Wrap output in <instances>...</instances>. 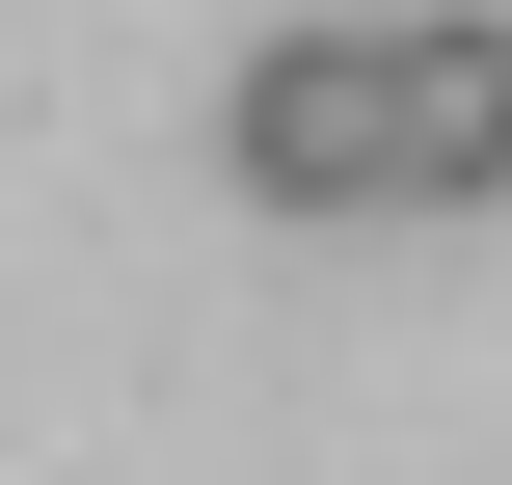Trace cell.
Instances as JSON below:
<instances>
[{
	"label": "cell",
	"instance_id": "cell-1",
	"mask_svg": "<svg viewBox=\"0 0 512 485\" xmlns=\"http://www.w3.org/2000/svg\"><path fill=\"white\" fill-rule=\"evenodd\" d=\"M216 162L243 216H405V27H270L216 81Z\"/></svg>",
	"mask_w": 512,
	"mask_h": 485
},
{
	"label": "cell",
	"instance_id": "cell-2",
	"mask_svg": "<svg viewBox=\"0 0 512 485\" xmlns=\"http://www.w3.org/2000/svg\"><path fill=\"white\" fill-rule=\"evenodd\" d=\"M512 189V0H432L405 27V216H486Z\"/></svg>",
	"mask_w": 512,
	"mask_h": 485
}]
</instances>
